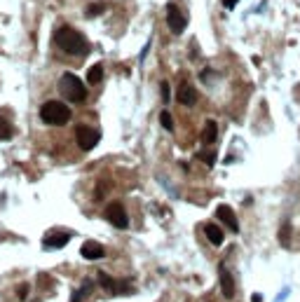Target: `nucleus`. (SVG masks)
Here are the masks:
<instances>
[{
	"label": "nucleus",
	"mask_w": 300,
	"mask_h": 302,
	"mask_svg": "<svg viewBox=\"0 0 300 302\" xmlns=\"http://www.w3.org/2000/svg\"><path fill=\"white\" fill-rule=\"evenodd\" d=\"M54 42L64 50L66 54H87L89 52V45L82 33H78L75 28L71 26H61L54 33Z\"/></svg>",
	"instance_id": "f257e3e1"
},
{
	"label": "nucleus",
	"mask_w": 300,
	"mask_h": 302,
	"mask_svg": "<svg viewBox=\"0 0 300 302\" xmlns=\"http://www.w3.org/2000/svg\"><path fill=\"white\" fill-rule=\"evenodd\" d=\"M59 92L64 94V99H68L71 103H82L87 99V87L85 82L75 75V73H64L59 80Z\"/></svg>",
	"instance_id": "f03ea898"
},
{
	"label": "nucleus",
	"mask_w": 300,
	"mask_h": 302,
	"mask_svg": "<svg viewBox=\"0 0 300 302\" xmlns=\"http://www.w3.org/2000/svg\"><path fill=\"white\" fill-rule=\"evenodd\" d=\"M40 117L45 124H52V127H64L71 122V108L61 101H47L40 108Z\"/></svg>",
	"instance_id": "7ed1b4c3"
},
{
	"label": "nucleus",
	"mask_w": 300,
	"mask_h": 302,
	"mask_svg": "<svg viewBox=\"0 0 300 302\" xmlns=\"http://www.w3.org/2000/svg\"><path fill=\"white\" fill-rule=\"evenodd\" d=\"M106 220L110 225H115V227H120V230H124V227H129V216H127V211H124V206L120 204V201H113V204H108L106 206Z\"/></svg>",
	"instance_id": "20e7f679"
},
{
	"label": "nucleus",
	"mask_w": 300,
	"mask_h": 302,
	"mask_svg": "<svg viewBox=\"0 0 300 302\" xmlns=\"http://www.w3.org/2000/svg\"><path fill=\"white\" fill-rule=\"evenodd\" d=\"M75 138H78V145L80 150H94V145L101 141V134L96 132V129H91V127H85V124H80L78 129H75Z\"/></svg>",
	"instance_id": "39448f33"
},
{
	"label": "nucleus",
	"mask_w": 300,
	"mask_h": 302,
	"mask_svg": "<svg viewBox=\"0 0 300 302\" xmlns=\"http://www.w3.org/2000/svg\"><path fill=\"white\" fill-rule=\"evenodd\" d=\"M99 284L104 286V290L113 293V295H120V293H131V281L124 279V281H115L113 276H108L106 272H99Z\"/></svg>",
	"instance_id": "423d86ee"
},
{
	"label": "nucleus",
	"mask_w": 300,
	"mask_h": 302,
	"mask_svg": "<svg viewBox=\"0 0 300 302\" xmlns=\"http://www.w3.org/2000/svg\"><path fill=\"white\" fill-rule=\"evenodd\" d=\"M167 24H169L171 33H176V35H181L183 31H185V17H183L181 10L174 2L167 5Z\"/></svg>",
	"instance_id": "0eeeda50"
},
{
	"label": "nucleus",
	"mask_w": 300,
	"mask_h": 302,
	"mask_svg": "<svg viewBox=\"0 0 300 302\" xmlns=\"http://www.w3.org/2000/svg\"><path fill=\"white\" fill-rule=\"evenodd\" d=\"M216 218H218L221 223H225V225H228V227H230V230H232L235 235H237V232H239V223H237V216H235V211L230 209L228 204H221V206L216 209Z\"/></svg>",
	"instance_id": "6e6552de"
},
{
	"label": "nucleus",
	"mask_w": 300,
	"mask_h": 302,
	"mask_svg": "<svg viewBox=\"0 0 300 302\" xmlns=\"http://www.w3.org/2000/svg\"><path fill=\"white\" fill-rule=\"evenodd\" d=\"M68 241H71L68 232H52V235H47L42 239V246H45V251H54V249H64Z\"/></svg>",
	"instance_id": "1a4fd4ad"
},
{
	"label": "nucleus",
	"mask_w": 300,
	"mask_h": 302,
	"mask_svg": "<svg viewBox=\"0 0 300 302\" xmlns=\"http://www.w3.org/2000/svg\"><path fill=\"white\" fill-rule=\"evenodd\" d=\"M218 274H221V293L225 300H232L235 298V281H232V274L225 269V265L218 267Z\"/></svg>",
	"instance_id": "9d476101"
},
{
	"label": "nucleus",
	"mask_w": 300,
	"mask_h": 302,
	"mask_svg": "<svg viewBox=\"0 0 300 302\" xmlns=\"http://www.w3.org/2000/svg\"><path fill=\"white\" fill-rule=\"evenodd\" d=\"M80 253H82L85 260H99V258H104L106 255V249L99 244V241H85L82 249H80Z\"/></svg>",
	"instance_id": "9b49d317"
},
{
	"label": "nucleus",
	"mask_w": 300,
	"mask_h": 302,
	"mask_svg": "<svg viewBox=\"0 0 300 302\" xmlns=\"http://www.w3.org/2000/svg\"><path fill=\"white\" fill-rule=\"evenodd\" d=\"M178 103H183V105H195L197 103V92H195L193 84L183 82L181 87H178Z\"/></svg>",
	"instance_id": "f8f14e48"
},
{
	"label": "nucleus",
	"mask_w": 300,
	"mask_h": 302,
	"mask_svg": "<svg viewBox=\"0 0 300 302\" xmlns=\"http://www.w3.org/2000/svg\"><path fill=\"white\" fill-rule=\"evenodd\" d=\"M91 290H94V281L91 279H85L82 281V286L78 290H73V295H71V302H85V298H89Z\"/></svg>",
	"instance_id": "ddd939ff"
},
{
	"label": "nucleus",
	"mask_w": 300,
	"mask_h": 302,
	"mask_svg": "<svg viewBox=\"0 0 300 302\" xmlns=\"http://www.w3.org/2000/svg\"><path fill=\"white\" fill-rule=\"evenodd\" d=\"M204 235H207V239H209L213 246H221L223 239H225V236H223V230L218 227V225H213V223L204 225Z\"/></svg>",
	"instance_id": "4468645a"
},
{
	"label": "nucleus",
	"mask_w": 300,
	"mask_h": 302,
	"mask_svg": "<svg viewBox=\"0 0 300 302\" xmlns=\"http://www.w3.org/2000/svg\"><path fill=\"white\" fill-rule=\"evenodd\" d=\"M216 138H218V124L213 122V119H209L207 124H204V129H202V143H216Z\"/></svg>",
	"instance_id": "2eb2a0df"
},
{
	"label": "nucleus",
	"mask_w": 300,
	"mask_h": 302,
	"mask_svg": "<svg viewBox=\"0 0 300 302\" xmlns=\"http://www.w3.org/2000/svg\"><path fill=\"white\" fill-rule=\"evenodd\" d=\"M104 80V66L101 64H96V66H91L89 70H87V82L89 84H99Z\"/></svg>",
	"instance_id": "dca6fc26"
},
{
	"label": "nucleus",
	"mask_w": 300,
	"mask_h": 302,
	"mask_svg": "<svg viewBox=\"0 0 300 302\" xmlns=\"http://www.w3.org/2000/svg\"><path fill=\"white\" fill-rule=\"evenodd\" d=\"M12 136H14L12 124H10L5 117H0V141H10Z\"/></svg>",
	"instance_id": "f3484780"
},
{
	"label": "nucleus",
	"mask_w": 300,
	"mask_h": 302,
	"mask_svg": "<svg viewBox=\"0 0 300 302\" xmlns=\"http://www.w3.org/2000/svg\"><path fill=\"white\" fill-rule=\"evenodd\" d=\"M279 241H282V246H288V244H291V223H282Z\"/></svg>",
	"instance_id": "a211bd4d"
},
{
	"label": "nucleus",
	"mask_w": 300,
	"mask_h": 302,
	"mask_svg": "<svg viewBox=\"0 0 300 302\" xmlns=\"http://www.w3.org/2000/svg\"><path fill=\"white\" fill-rule=\"evenodd\" d=\"M159 124H162L167 132H171V129H174V119H171L169 110H162V113H159Z\"/></svg>",
	"instance_id": "6ab92c4d"
},
{
	"label": "nucleus",
	"mask_w": 300,
	"mask_h": 302,
	"mask_svg": "<svg viewBox=\"0 0 300 302\" xmlns=\"http://www.w3.org/2000/svg\"><path fill=\"white\" fill-rule=\"evenodd\" d=\"M106 12V5L104 2H96V5H91V7H87V17H99V14H104Z\"/></svg>",
	"instance_id": "aec40b11"
},
{
	"label": "nucleus",
	"mask_w": 300,
	"mask_h": 302,
	"mask_svg": "<svg viewBox=\"0 0 300 302\" xmlns=\"http://www.w3.org/2000/svg\"><path fill=\"white\" fill-rule=\"evenodd\" d=\"M199 159H202V162H207L209 167L216 164V155H213V152H199Z\"/></svg>",
	"instance_id": "412c9836"
},
{
	"label": "nucleus",
	"mask_w": 300,
	"mask_h": 302,
	"mask_svg": "<svg viewBox=\"0 0 300 302\" xmlns=\"http://www.w3.org/2000/svg\"><path fill=\"white\" fill-rule=\"evenodd\" d=\"M159 92H162V101H169V96H171L169 82H162V84H159Z\"/></svg>",
	"instance_id": "4be33fe9"
},
{
	"label": "nucleus",
	"mask_w": 300,
	"mask_h": 302,
	"mask_svg": "<svg viewBox=\"0 0 300 302\" xmlns=\"http://www.w3.org/2000/svg\"><path fill=\"white\" fill-rule=\"evenodd\" d=\"M237 2H239V0H223V5H225L228 10H232V7H235Z\"/></svg>",
	"instance_id": "5701e85b"
},
{
	"label": "nucleus",
	"mask_w": 300,
	"mask_h": 302,
	"mask_svg": "<svg viewBox=\"0 0 300 302\" xmlns=\"http://www.w3.org/2000/svg\"><path fill=\"white\" fill-rule=\"evenodd\" d=\"M28 295V284H24L21 288H19V298H26Z\"/></svg>",
	"instance_id": "b1692460"
},
{
	"label": "nucleus",
	"mask_w": 300,
	"mask_h": 302,
	"mask_svg": "<svg viewBox=\"0 0 300 302\" xmlns=\"http://www.w3.org/2000/svg\"><path fill=\"white\" fill-rule=\"evenodd\" d=\"M251 300H253V302H263V298H261V293H253V295H251Z\"/></svg>",
	"instance_id": "393cba45"
}]
</instances>
